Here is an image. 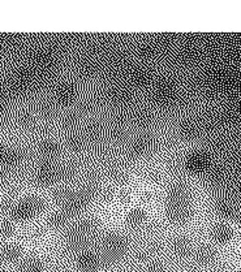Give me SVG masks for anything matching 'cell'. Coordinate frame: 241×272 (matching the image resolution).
Wrapping results in <instances>:
<instances>
[{
    "mask_svg": "<svg viewBox=\"0 0 241 272\" xmlns=\"http://www.w3.org/2000/svg\"><path fill=\"white\" fill-rule=\"evenodd\" d=\"M43 208V202L38 198H30V200L25 201L20 204L13 210V216L17 219H26L33 216L37 212H39Z\"/></svg>",
    "mask_w": 241,
    "mask_h": 272,
    "instance_id": "1",
    "label": "cell"
},
{
    "mask_svg": "<svg viewBox=\"0 0 241 272\" xmlns=\"http://www.w3.org/2000/svg\"><path fill=\"white\" fill-rule=\"evenodd\" d=\"M20 159H21V153L16 149H8V147H5L4 153L0 155V160L5 164L17 163Z\"/></svg>",
    "mask_w": 241,
    "mask_h": 272,
    "instance_id": "8",
    "label": "cell"
},
{
    "mask_svg": "<svg viewBox=\"0 0 241 272\" xmlns=\"http://www.w3.org/2000/svg\"><path fill=\"white\" fill-rule=\"evenodd\" d=\"M151 149H153V141L149 137H146V136L137 138L133 142V145H132V153L137 156L146 155Z\"/></svg>",
    "mask_w": 241,
    "mask_h": 272,
    "instance_id": "5",
    "label": "cell"
},
{
    "mask_svg": "<svg viewBox=\"0 0 241 272\" xmlns=\"http://www.w3.org/2000/svg\"><path fill=\"white\" fill-rule=\"evenodd\" d=\"M55 97L59 102L69 103L76 97V87L70 82H62L56 87Z\"/></svg>",
    "mask_w": 241,
    "mask_h": 272,
    "instance_id": "3",
    "label": "cell"
},
{
    "mask_svg": "<svg viewBox=\"0 0 241 272\" xmlns=\"http://www.w3.org/2000/svg\"><path fill=\"white\" fill-rule=\"evenodd\" d=\"M196 133H197V125L194 123H192V121H188V123L181 125V135H183L184 137L190 138L193 137V136H196Z\"/></svg>",
    "mask_w": 241,
    "mask_h": 272,
    "instance_id": "10",
    "label": "cell"
},
{
    "mask_svg": "<svg viewBox=\"0 0 241 272\" xmlns=\"http://www.w3.org/2000/svg\"><path fill=\"white\" fill-rule=\"evenodd\" d=\"M4 150H5V146H4L3 143L0 142V155H1V154L4 153Z\"/></svg>",
    "mask_w": 241,
    "mask_h": 272,
    "instance_id": "12",
    "label": "cell"
},
{
    "mask_svg": "<svg viewBox=\"0 0 241 272\" xmlns=\"http://www.w3.org/2000/svg\"><path fill=\"white\" fill-rule=\"evenodd\" d=\"M59 177V168L52 163L42 164L37 170V180L40 184H51Z\"/></svg>",
    "mask_w": 241,
    "mask_h": 272,
    "instance_id": "2",
    "label": "cell"
},
{
    "mask_svg": "<svg viewBox=\"0 0 241 272\" xmlns=\"http://www.w3.org/2000/svg\"><path fill=\"white\" fill-rule=\"evenodd\" d=\"M208 158L201 151H196V153L190 154L186 158V167L190 170H202L207 167Z\"/></svg>",
    "mask_w": 241,
    "mask_h": 272,
    "instance_id": "4",
    "label": "cell"
},
{
    "mask_svg": "<svg viewBox=\"0 0 241 272\" xmlns=\"http://www.w3.org/2000/svg\"><path fill=\"white\" fill-rule=\"evenodd\" d=\"M21 272H42V265L38 261H29L22 267Z\"/></svg>",
    "mask_w": 241,
    "mask_h": 272,
    "instance_id": "11",
    "label": "cell"
},
{
    "mask_svg": "<svg viewBox=\"0 0 241 272\" xmlns=\"http://www.w3.org/2000/svg\"><path fill=\"white\" fill-rule=\"evenodd\" d=\"M146 218V214L142 210H133L131 214L128 215V223L131 225H138L141 224Z\"/></svg>",
    "mask_w": 241,
    "mask_h": 272,
    "instance_id": "9",
    "label": "cell"
},
{
    "mask_svg": "<svg viewBox=\"0 0 241 272\" xmlns=\"http://www.w3.org/2000/svg\"><path fill=\"white\" fill-rule=\"evenodd\" d=\"M39 154L46 159H51L59 154V145L52 139H46L39 145Z\"/></svg>",
    "mask_w": 241,
    "mask_h": 272,
    "instance_id": "6",
    "label": "cell"
},
{
    "mask_svg": "<svg viewBox=\"0 0 241 272\" xmlns=\"http://www.w3.org/2000/svg\"><path fill=\"white\" fill-rule=\"evenodd\" d=\"M78 266L84 271H93L98 266V259L92 253H85L78 258Z\"/></svg>",
    "mask_w": 241,
    "mask_h": 272,
    "instance_id": "7",
    "label": "cell"
}]
</instances>
